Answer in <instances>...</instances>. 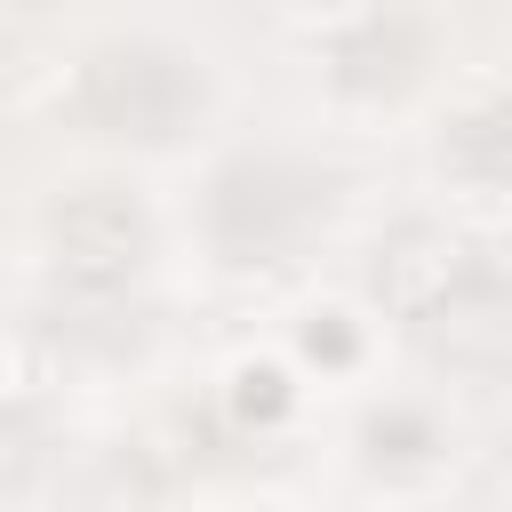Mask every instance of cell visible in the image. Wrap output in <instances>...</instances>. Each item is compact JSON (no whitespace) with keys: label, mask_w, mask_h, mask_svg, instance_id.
<instances>
[{"label":"cell","mask_w":512,"mask_h":512,"mask_svg":"<svg viewBox=\"0 0 512 512\" xmlns=\"http://www.w3.org/2000/svg\"><path fill=\"white\" fill-rule=\"evenodd\" d=\"M56 248H64L72 272L120 280V272H136V256H144V224H136V208L88 192V200H72V208L56 216Z\"/></svg>","instance_id":"cell-3"},{"label":"cell","mask_w":512,"mask_h":512,"mask_svg":"<svg viewBox=\"0 0 512 512\" xmlns=\"http://www.w3.org/2000/svg\"><path fill=\"white\" fill-rule=\"evenodd\" d=\"M72 104L96 136H128V144H168L200 120L208 104V80L184 48H160V40H112L80 64L72 80Z\"/></svg>","instance_id":"cell-1"},{"label":"cell","mask_w":512,"mask_h":512,"mask_svg":"<svg viewBox=\"0 0 512 512\" xmlns=\"http://www.w3.org/2000/svg\"><path fill=\"white\" fill-rule=\"evenodd\" d=\"M328 208V184L312 168H288V160H232L216 176V200H208V224L216 240L256 264V256H280L288 240H304V224Z\"/></svg>","instance_id":"cell-2"}]
</instances>
